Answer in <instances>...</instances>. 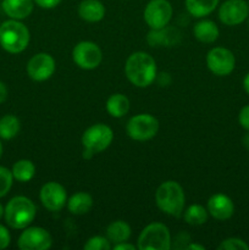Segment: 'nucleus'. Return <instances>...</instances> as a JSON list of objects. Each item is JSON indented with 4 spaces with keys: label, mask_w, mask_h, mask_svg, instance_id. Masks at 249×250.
<instances>
[{
    "label": "nucleus",
    "mask_w": 249,
    "mask_h": 250,
    "mask_svg": "<svg viewBox=\"0 0 249 250\" xmlns=\"http://www.w3.org/2000/svg\"><path fill=\"white\" fill-rule=\"evenodd\" d=\"M83 248L84 250H110L111 249V243L106 237L94 236L88 239Z\"/></svg>",
    "instance_id": "27"
},
{
    "label": "nucleus",
    "mask_w": 249,
    "mask_h": 250,
    "mask_svg": "<svg viewBox=\"0 0 249 250\" xmlns=\"http://www.w3.org/2000/svg\"><path fill=\"white\" fill-rule=\"evenodd\" d=\"M185 221L190 226H200L208 221V211L199 204L190 205L185 211Z\"/></svg>",
    "instance_id": "25"
},
{
    "label": "nucleus",
    "mask_w": 249,
    "mask_h": 250,
    "mask_svg": "<svg viewBox=\"0 0 249 250\" xmlns=\"http://www.w3.org/2000/svg\"><path fill=\"white\" fill-rule=\"evenodd\" d=\"M17 246L21 250H46L53 246V238L45 229L26 227L20 236Z\"/></svg>",
    "instance_id": "11"
},
{
    "label": "nucleus",
    "mask_w": 249,
    "mask_h": 250,
    "mask_svg": "<svg viewBox=\"0 0 249 250\" xmlns=\"http://www.w3.org/2000/svg\"><path fill=\"white\" fill-rule=\"evenodd\" d=\"M37 214L34 203L26 197H15L7 203L4 216L6 224L15 229H23L32 224Z\"/></svg>",
    "instance_id": "3"
},
{
    "label": "nucleus",
    "mask_w": 249,
    "mask_h": 250,
    "mask_svg": "<svg viewBox=\"0 0 249 250\" xmlns=\"http://www.w3.org/2000/svg\"><path fill=\"white\" fill-rule=\"evenodd\" d=\"M131 237V227L127 222L122 220L111 222L106 229V238L109 239L110 243L119 244L122 242H127Z\"/></svg>",
    "instance_id": "20"
},
{
    "label": "nucleus",
    "mask_w": 249,
    "mask_h": 250,
    "mask_svg": "<svg viewBox=\"0 0 249 250\" xmlns=\"http://www.w3.org/2000/svg\"><path fill=\"white\" fill-rule=\"evenodd\" d=\"M159 131V121L149 114H139L131 117L126 125L129 138L137 142H145L154 138Z\"/></svg>",
    "instance_id": "7"
},
{
    "label": "nucleus",
    "mask_w": 249,
    "mask_h": 250,
    "mask_svg": "<svg viewBox=\"0 0 249 250\" xmlns=\"http://www.w3.org/2000/svg\"><path fill=\"white\" fill-rule=\"evenodd\" d=\"M243 88L247 93L249 94V73H247V76L243 80Z\"/></svg>",
    "instance_id": "35"
},
{
    "label": "nucleus",
    "mask_w": 249,
    "mask_h": 250,
    "mask_svg": "<svg viewBox=\"0 0 249 250\" xmlns=\"http://www.w3.org/2000/svg\"><path fill=\"white\" fill-rule=\"evenodd\" d=\"M219 5V0H186V9L192 16L205 17L211 14Z\"/></svg>",
    "instance_id": "21"
},
{
    "label": "nucleus",
    "mask_w": 249,
    "mask_h": 250,
    "mask_svg": "<svg viewBox=\"0 0 249 250\" xmlns=\"http://www.w3.org/2000/svg\"><path fill=\"white\" fill-rule=\"evenodd\" d=\"M172 247L171 233L160 222L148 225L138 237L139 250H170Z\"/></svg>",
    "instance_id": "6"
},
{
    "label": "nucleus",
    "mask_w": 249,
    "mask_h": 250,
    "mask_svg": "<svg viewBox=\"0 0 249 250\" xmlns=\"http://www.w3.org/2000/svg\"><path fill=\"white\" fill-rule=\"evenodd\" d=\"M12 180H14L12 171L0 166V198L5 197L9 193V190L11 189Z\"/></svg>",
    "instance_id": "26"
},
{
    "label": "nucleus",
    "mask_w": 249,
    "mask_h": 250,
    "mask_svg": "<svg viewBox=\"0 0 249 250\" xmlns=\"http://www.w3.org/2000/svg\"><path fill=\"white\" fill-rule=\"evenodd\" d=\"M219 250H248L249 246L241 238H236V237H232V238H227L225 241H222L221 243L217 247Z\"/></svg>",
    "instance_id": "28"
},
{
    "label": "nucleus",
    "mask_w": 249,
    "mask_h": 250,
    "mask_svg": "<svg viewBox=\"0 0 249 250\" xmlns=\"http://www.w3.org/2000/svg\"><path fill=\"white\" fill-rule=\"evenodd\" d=\"M115 250H136V247L133 244H129L127 242H122V243L114 244Z\"/></svg>",
    "instance_id": "32"
},
{
    "label": "nucleus",
    "mask_w": 249,
    "mask_h": 250,
    "mask_svg": "<svg viewBox=\"0 0 249 250\" xmlns=\"http://www.w3.org/2000/svg\"><path fill=\"white\" fill-rule=\"evenodd\" d=\"M78 16L87 22H99L105 16V6L99 0H82L78 5Z\"/></svg>",
    "instance_id": "17"
},
{
    "label": "nucleus",
    "mask_w": 249,
    "mask_h": 250,
    "mask_svg": "<svg viewBox=\"0 0 249 250\" xmlns=\"http://www.w3.org/2000/svg\"><path fill=\"white\" fill-rule=\"evenodd\" d=\"M55 67V60L50 54L39 53L29 59L27 63V73L36 82H43L54 75Z\"/></svg>",
    "instance_id": "12"
},
{
    "label": "nucleus",
    "mask_w": 249,
    "mask_h": 250,
    "mask_svg": "<svg viewBox=\"0 0 249 250\" xmlns=\"http://www.w3.org/2000/svg\"><path fill=\"white\" fill-rule=\"evenodd\" d=\"M4 212H5V209H4V208H2V205L0 204V219H1V217H2Z\"/></svg>",
    "instance_id": "37"
},
{
    "label": "nucleus",
    "mask_w": 249,
    "mask_h": 250,
    "mask_svg": "<svg viewBox=\"0 0 249 250\" xmlns=\"http://www.w3.org/2000/svg\"><path fill=\"white\" fill-rule=\"evenodd\" d=\"M114 139V132L104 124H95L88 127L82 136L83 158L92 159L94 154L109 148Z\"/></svg>",
    "instance_id": "5"
},
{
    "label": "nucleus",
    "mask_w": 249,
    "mask_h": 250,
    "mask_svg": "<svg viewBox=\"0 0 249 250\" xmlns=\"http://www.w3.org/2000/svg\"><path fill=\"white\" fill-rule=\"evenodd\" d=\"M208 68L216 76H228L236 66V59L231 50L222 46L212 48L207 55Z\"/></svg>",
    "instance_id": "10"
},
{
    "label": "nucleus",
    "mask_w": 249,
    "mask_h": 250,
    "mask_svg": "<svg viewBox=\"0 0 249 250\" xmlns=\"http://www.w3.org/2000/svg\"><path fill=\"white\" fill-rule=\"evenodd\" d=\"M173 10L167 0H150L144 9V21L151 29L164 28L172 19Z\"/></svg>",
    "instance_id": "8"
},
{
    "label": "nucleus",
    "mask_w": 249,
    "mask_h": 250,
    "mask_svg": "<svg viewBox=\"0 0 249 250\" xmlns=\"http://www.w3.org/2000/svg\"><path fill=\"white\" fill-rule=\"evenodd\" d=\"M73 62L83 70H94L103 60V53L93 42H80L72 50Z\"/></svg>",
    "instance_id": "9"
},
{
    "label": "nucleus",
    "mask_w": 249,
    "mask_h": 250,
    "mask_svg": "<svg viewBox=\"0 0 249 250\" xmlns=\"http://www.w3.org/2000/svg\"><path fill=\"white\" fill-rule=\"evenodd\" d=\"M155 203L164 214L180 217L186 203L183 188L176 181L161 183L155 192Z\"/></svg>",
    "instance_id": "2"
},
{
    "label": "nucleus",
    "mask_w": 249,
    "mask_h": 250,
    "mask_svg": "<svg viewBox=\"0 0 249 250\" xmlns=\"http://www.w3.org/2000/svg\"><path fill=\"white\" fill-rule=\"evenodd\" d=\"M21 124L14 115H5L0 119V138L12 139L19 134Z\"/></svg>",
    "instance_id": "24"
},
{
    "label": "nucleus",
    "mask_w": 249,
    "mask_h": 250,
    "mask_svg": "<svg viewBox=\"0 0 249 250\" xmlns=\"http://www.w3.org/2000/svg\"><path fill=\"white\" fill-rule=\"evenodd\" d=\"M249 16V5L244 0H226L219 9V19L226 26H237Z\"/></svg>",
    "instance_id": "13"
},
{
    "label": "nucleus",
    "mask_w": 249,
    "mask_h": 250,
    "mask_svg": "<svg viewBox=\"0 0 249 250\" xmlns=\"http://www.w3.org/2000/svg\"><path fill=\"white\" fill-rule=\"evenodd\" d=\"M242 143H243V146H246L247 149H249V131H248V133L243 137V139H242Z\"/></svg>",
    "instance_id": "36"
},
{
    "label": "nucleus",
    "mask_w": 249,
    "mask_h": 250,
    "mask_svg": "<svg viewBox=\"0 0 249 250\" xmlns=\"http://www.w3.org/2000/svg\"><path fill=\"white\" fill-rule=\"evenodd\" d=\"M28 28L19 20H9L0 26V45L7 53H22L28 46Z\"/></svg>",
    "instance_id": "4"
},
{
    "label": "nucleus",
    "mask_w": 249,
    "mask_h": 250,
    "mask_svg": "<svg viewBox=\"0 0 249 250\" xmlns=\"http://www.w3.org/2000/svg\"><path fill=\"white\" fill-rule=\"evenodd\" d=\"M187 250H204L205 247L202 246V244H195V243H192V244H188Z\"/></svg>",
    "instance_id": "34"
},
{
    "label": "nucleus",
    "mask_w": 249,
    "mask_h": 250,
    "mask_svg": "<svg viewBox=\"0 0 249 250\" xmlns=\"http://www.w3.org/2000/svg\"><path fill=\"white\" fill-rule=\"evenodd\" d=\"M2 10L14 20H23L33 11V0H2Z\"/></svg>",
    "instance_id": "16"
},
{
    "label": "nucleus",
    "mask_w": 249,
    "mask_h": 250,
    "mask_svg": "<svg viewBox=\"0 0 249 250\" xmlns=\"http://www.w3.org/2000/svg\"><path fill=\"white\" fill-rule=\"evenodd\" d=\"M93 207L92 195L85 192H78L67 200V209L73 215H84Z\"/></svg>",
    "instance_id": "19"
},
{
    "label": "nucleus",
    "mask_w": 249,
    "mask_h": 250,
    "mask_svg": "<svg viewBox=\"0 0 249 250\" xmlns=\"http://www.w3.org/2000/svg\"><path fill=\"white\" fill-rule=\"evenodd\" d=\"M208 211L215 220H219V221L228 220L234 212L233 202L226 194L217 193L208 200Z\"/></svg>",
    "instance_id": "15"
},
{
    "label": "nucleus",
    "mask_w": 249,
    "mask_h": 250,
    "mask_svg": "<svg viewBox=\"0 0 249 250\" xmlns=\"http://www.w3.org/2000/svg\"><path fill=\"white\" fill-rule=\"evenodd\" d=\"M36 175V166L31 160H19L12 167V176L19 182H28Z\"/></svg>",
    "instance_id": "23"
},
{
    "label": "nucleus",
    "mask_w": 249,
    "mask_h": 250,
    "mask_svg": "<svg viewBox=\"0 0 249 250\" xmlns=\"http://www.w3.org/2000/svg\"><path fill=\"white\" fill-rule=\"evenodd\" d=\"M1 154H2V146L1 143H0V158H1Z\"/></svg>",
    "instance_id": "38"
},
{
    "label": "nucleus",
    "mask_w": 249,
    "mask_h": 250,
    "mask_svg": "<svg viewBox=\"0 0 249 250\" xmlns=\"http://www.w3.org/2000/svg\"><path fill=\"white\" fill-rule=\"evenodd\" d=\"M7 98V88L2 82H0V104L4 103Z\"/></svg>",
    "instance_id": "33"
},
{
    "label": "nucleus",
    "mask_w": 249,
    "mask_h": 250,
    "mask_svg": "<svg viewBox=\"0 0 249 250\" xmlns=\"http://www.w3.org/2000/svg\"><path fill=\"white\" fill-rule=\"evenodd\" d=\"M124 73L127 80L136 87H149L156 78V62L148 53L136 51L127 59Z\"/></svg>",
    "instance_id": "1"
},
{
    "label": "nucleus",
    "mask_w": 249,
    "mask_h": 250,
    "mask_svg": "<svg viewBox=\"0 0 249 250\" xmlns=\"http://www.w3.org/2000/svg\"><path fill=\"white\" fill-rule=\"evenodd\" d=\"M10 241H11V237H10L7 229L2 226V225H0V250L7 248L10 244Z\"/></svg>",
    "instance_id": "30"
},
{
    "label": "nucleus",
    "mask_w": 249,
    "mask_h": 250,
    "mask_svg": "<svg viewBox=\"0 0 249 250\" xmlns=\"http://www.w3.org/2000/svg\"><path fill=\"white\" fill-rule=\"evenodd\" d=\"M42 9H54L61 2V0H33Z\"/></svg>",
    "instance_id": "31"
},
{
    "label": "nucleus",
    "mask_w": 249,
    "mask_h": 250,
    "mask_svg": "<svg viewBox=\"0 0 249 250\" xmlns=\"http://www.w3.org/2000/svg\"><path fill=\"white\" fill-rule=\"evenodd\" d=\"M238 122L246 131H249V104L242 107L239 111Z\"/></svg>",
    "instance_id": "29"
},
{
    "label": "nucleus",
    "mask_w": 249,
    "mask_h": 250,
    "mask_svg": "<svg viewBox=\"0 0 249 250\" xmlns=\"http://www.w3.org/2000/svg\"><path fill=\"white\" fill-rule=\"evenodd\" d=\"M193 34L200 43L210 44L214 43L219 38L220 31L215 22L210 21V20H202L195 23L194 28H193Z\"/></svg>",
    "instance_id": "18"
},
{
    "label": "nucleus",
    "mask_w": 249,
    "mask_h": 250,
    "mask_svg": "<svg viewBox=\"0 0 249 250\" xmlns=\"http://www.w3.org/2000/svg\"><path fill=\"white\" fill-rule=\"evenodd\" d=\"M106 110L110 114V116L124 117L129 110V100L126 95L124 94H112L106 102Z\"/></svg>",
    "instance_id": "22"
},
{
    "label": "nucleus",
    "mask_w": 249,
    "mask_h": 250,
    "mask_svg": "<svg viewBox=\"0 0 249 250\" xmlns=\"http://www.w3.org/2000/svg\"><path fill=\"white\" fill-rule=\"evenodd\" d=\"M39 198L46 210L51 212L60 211L67 202V193L63 186L58 182H48L42 187Z\"/></svg>",
    "instance_id": "14"
}]
</instances>
